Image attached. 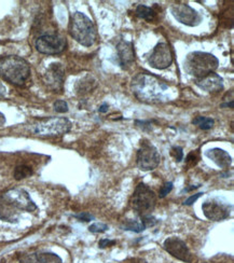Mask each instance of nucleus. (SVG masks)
<instances>
[{
  "instance_id": "1",
  "label": "nucleus",
  "mask_w": 234,
  "mask_h": 263,
  "mask_svg": "<svg viewBox=\"0 0 234 263\" xmlns=\"http://www.w3.org/2000/svg\"><path fill=\"white\" fill-rule=\"evenodd\" d=\"M37 205L31 200L28 192L23 189H13L0 198V219L7 222H17L24 211H35Z\"/></svg>"
},
{
  "instance_id": "2",
  "label": "nucleus",
  "mask_w": 234,
  "mask_h": 263,
  "mask_svg": "<svg viewBox=\"0 0 234 263\" xmlns=\"http://www.w3.org/2000/svg\"><path fill=\"white\" fill-rule=\"evenodd\" d=\"M132 91L141 100L160 101L168 86L153 75L139 74L132 81Z\"/></svg>"
},
{
  "instance_id": "3",
  "label": "nucleus",
  "mask_w": 234,
  "mask_h": 263,
  "mask_svg": "<svg viewBox=\"0 0 234 263\" xmlns=\"http://www.w3.org/2000/svg\"><path fill=\"white\" fill-rule=\"evenodd\" d=\"M0 77L11 85L22 87L30 77V66L26 60L16 55L0 57Z\"/></svg>"
},
{
  "instance_id": "4",
  "label": "nucleus",
  "mask_w": 234,
  "mask_h": 263,
  "mask_svg": "<svg viewBox=\"0 0 234 263\" xmlns=\"http://www.w3.org/2000/svg\"><path fill=\"white\" fill-rule=\"evenodd\" d=\"M68 30L74 39L83 47H92L97 41L95 24L82 12H75L72 15Z\"/></svg>"
},
{
  "instance_id": "5",
  "label": "nucleus",
  "mask_w": 234,
  "mask_h": 263,
  "mask_svg": "<svg viewBox=\"0 0 234 263\" xmlns=\"http://www.w3.org/2000/svg\"><path fill=\"white\" fill-rule=\"evenodd\" d=\"M218 65L219 61L214 54L195 51V52L188 54L183 68H185L188 75L194 77L195 80H198L215 73V70L218 68Z\"/></svg>"
},
{
  "instance_id": "6",
  "label": "nucleus",
  "mask_w": 234,
  "mask_h": 263,
  "mask_svg": "<svg viewBox=\"0 0 234 263\" xmlns=\"http://www.w3.org/2000/svg\"><path fill=\"white\" fill-rule=\"evenodd\" d=\"M72 130V122L67 118L52 117L38 122L35 124L34 133L42 137L62 136Z\"/></svg>"
},
{
  "instance_id": "7",
  "label": "nucleus",
  "mask_w": 234,
  "mask_h": 263,
  "mask_svg": "<svg viewBox=\"0 0 234 263\" xmlns=\"http://www.w3.org/2000/svg\"><path fill=\"white\" fill-rule=\"evenodd\" d=\"M132 207L141 216L150 215L156 207V196L147 184L139 183L131 200Z\"/></svg>"
},
{
  "instance_id": "8",
  "label": "nucleus",
  "mask_w": 234,
  "mask_h": 263,
  "mask_svg": "<svg viewBox=\"0 0 234 263\" xmlns=\"http://www.w3.org/2000/svg\"><path fill=\"white\" fill-rule=\"evenodd\" d=\"M35 47L41 54L56 55L64 52L67 47V41L59 34H47L38 38Z\"/></svg>"
},
{
  "instance_id": "9",
  "label": "nucleus",
  "mask_w": 234,
  "mask_h": 263,
  "mask_svg": "<svg viewBox=\"0 0 234 263\" xmlns=\"http://www.w3.org/2000/svg\"><path fill=\"white\" fill-rule=\"evenodd\" d=\"M161 156L154 145L143 143L137 152V166L144 172L154 171L160 164Z\"/></svg>"
},
{
  "instance_id": "10",
  "label": "nucleus",
  "mask_w": 234,
  "mask_h": 263,
  "mask_svg": "<svg viewBox=\"0 0 234 263\" xmlns=\"http://www.w3.org/2000/svg\"><path fill=\"white\" fill-rule=\"evenodd\" d=\"M148 62L155 69L163 70L168 68L173 63V53L168 44L165 42L157 43L148 57Z\"/></svg>"
},
{
  "instance_id": "11",
  "label": "nucleus",
  "mask_w": 234,
  "mask_h": 263,
  "mask_svg": "<svg viewBox=\"0 0 234 263\" xmlns=\"http://www.w3.org/2000/svg\"><path fill=\"white\" fill-rule=\"evenodd\" d=\"M170 12L177 21L187 26H198L202 22V16L199 12L186 3H176L172 5Z\"/></svg>"
},
{
  "instance_id": "12",
  "label": "nucleus",
  "mask_w": 234,
  "mask_h": 263,
  "mask_svg": "<svg viewBox=\"0 0 234 263\" xmlns=\"http://www.w3.org/2000/svg\"><path fill=\"white\" fill-rule=\"evenodd\" d=\"M163 247L169 255H172L176 259H178L182 262L192 261V255L190 250L187 247L186 243L180 240L179 237H168V239L164 241Z\"/></svg>"
},
{
  "instance_id": "13",
  "label": "nucleus",
  "mask_w": 234,
  "mask_h": 263,
  "mask_svg": "<svg viewBox=\"0 0 234 263\" xmlns=\"http://www.w3.org/2000/svg\"><path fill=\"white\" fill-rule=\"evenodd\" d=\"M202 209L207 219L213 221H221L230 216L229 205L221 203L218 200L206 201L202 205Z\"/></svg>"
},
{
  "instance_id": "14",
  "label": "nucleus",
  "mask_w": 234,
  "mask_h": 263,
  "mask_svg": "<svg viewBox=\"0 0 234 263\" xmlns=\"http://www.w3.org/2000/svg\"><path fill=\"white\" fill-rule=\"evenodd\" d=\"M118 60L120 66L124 69L131 67L135 62V51L134 46L131 41L120 40L117 46Z\"/></svg>"
},
{
  "instance_id": "15",
  "label": "nucleus",
  "mask_w": 234,
  "mask_h": 263,
  "mask_svg": "<svg viewBox=\"0 0 234 263\" xmlns=\"http://www.w3.org/2000/svg\"><path fill=\"white\" fill-rule=\"evenodd\" d=\"M195 85L205 92L217 93L224 88V79L219 75L212 73L204 78L195 80Z\"/></svg>"
},
{
  "instance_id": "16",
  "label": "nucleus",
  "mask_w": 234,
  "mask_h": 263,
  "mask_svg": "<svg viewBox=\"0 0 234 263\" xmlns=\"http://www.w3.org/2000/svg\"><path fill=\"white\" fill-rule=\"evenodd\" d=\"M64 81V68L62 64H51L46 73V82L48 86L53 89H61Z\"/></svg>"
},
{
  "instance_id": "17",
  "label": "nucleus",
  "mask_w": 234,
  "mask_h": 263,
  "mask_svg": "<svg viewBox=\"0 0 234 263\" xmlns=\"http://www.w3.org/2000/svg\"><path fill=\"white\" fill-rule=\"evenodd\" d=\"M205 156L221 169H228L232 163L229 153L220 148H213L205 152Z\"/></svg>"
},
{
  "instance_id": "18",
  "label": "nucleus",
  "mask_w": 234,
  "mask_h": 263,
  "mask_svg": "<svg viewBox=\"0 0 234 263\" xmlns=\"http://www.w3.org/2000/svg\"><path fill=\"white\" fill-rule=\"evenodd\" d=\"M135 12H136V15L139 18H142V20L148 21V22H153L156 20V11L153 8L147 7V5H144V4L137 5Z\"/></svg>"
},
{
  "instance_id": "19",
  "label": "nucleus",
  "mask_w": 234,
  "mask_h": 263,
  "mask_svg": "<svg viewBox=\"0 0 234 263\" xmlns=\"http://www.w3.org/2000/svg\"><path fill=\"white\" fill-rule=\"evenodd\" d=\"M35 256L39 263H63L61 257L53 253H38Z\"/></svg>"
},
{
  "instance_id": "20",
  "label": "nucleus",
  "mask_w": 234,
  "mask_h": 263,
  "mask_svg": "<svg viewBox=\"0 0 234 263\" xmlns=\"http://www.w3.org/2000/svg\"><path fill=\"white\" fill-rule=\"evenodd\" d=\"M121 228L125 231H132V232H135V233H141L145 230V227L142 221L133 220V219L125 220L122 223Z\"/></svg>"
},
{
  "instance_id": "21",
  "label": "nucleus",
  "mask_w": 234,
  "mask_h": 263,
  "mask_svg": "<svg viewBox=\"0 0 234 263\" xmlns=\"http://www.w3.org/2000/svg\"><path fill=\"white\" fill-rule=\"evenodd\" d=\"M192 123L194 125H198L201 130L203 131H208L211 130V128L214 127V124H215V121L214 119L212 118H208V117H202V115H200V117H197L195 119H193Z\"/></svg>"
},
{
  "instance_id": "22",
  "label": "nucleus",
  "mask_w": 234,
  "mask_h": 263,
  "mask_svg": "<svg viewBox=\"0 0 234 263\" xmlns=\"http://www.w3.org/2000/svg\"><path fill=\"white\" fill-rule=\"evenodd\" d=\"M33 175V170L27 165H18L14 170V178L16 180H22L24 178H27Z\"/></svg>"
},
{
  "instance_id": "23",
  "label": "nucleus",
  "mask_w": 234,
  "mask_h": 263,
  "mask_svg": "<svg viewBox=\"0 0 234 263\" xmlns=\"http://www.w3.org/2000/svg\"><path fill=\"white\" fill-rule=\"evenodd\" d=\"M107 230H108V226H107L106 223H102V222L93 223L88 227V231L92 233H103L106 232Z\"/></svg>"
},
{
  "instance_id": "24",
  "label": "nucleus",
  "mask_w": 234,
  "mask_h": 263,
  "mask_svg": "<svg viewBox=\"0 0 234 263\" xmlns=\"http://www.w3.org/2000/svg\"><path fill=\"white\" fill-rule=\"evenodd\" d=\"M54 110L59 113H65L68 111V104L65 100L59 99L54 102Z\"/></svg>"
},
{
  "instance_id": "25",
  "label": "nucleus",
  "mask_w": 234,
  "mask_h": 263,
  "mask_svg": "<svg viewBox=\"0 0 234 263\" xmlns=\"http://www.w3.org/2000/svg\"><path fill=\"white\" fill-rule=\"evenodd\" d=\"M141 221L143 222L145 229L150 228V227H154L157 223V220L156 219L155 217H153L151 215H146V216H142V219Z\"/></svg>"
},
{
  "instance_id": "26",
  "label": "nucleus",
  "mask_w": 234,
  "mask_h": 263,
  "mask_svg": "<svg viewBox=\"0 0 234 263\" xmlns=\"http://www.w3.org/2000/svg\"><path fill=\"white\" fill-rule=\"evenodd\" d=\"M170 156H172L176 162H180L183 159V151L181 147H173L170 150Z\"/></svg>"
},
{
  "instance_id": "27",
  "label": "nucleus",
  "mask_w": 234,
  "mask_h": 263,
  "mask_svg": "<svg viewBox=\"0 0 234 263\" xmlns=\"http://www.w3.org/2000/svg\"><path fill=\"white\" fill-rule=\"evenodd\" d=\"M173 190V182H166L164 183L162 185V188L160 189V192H159V196L161 198L165 197L168 193H170V191Z\"/></svg>"
},
{
  "instance_id": "28",
  "label": "nucleus",
  "mask_w": 234,
  "mask_h": 263,
  "mask_svg": "<svg viewBox=\"0 0 234 263\" xmlns=\"http://www.w3.org/2000/svg\"><path fill=\"white\" fill-rule=\"evenodd\" d=\"M198 160H199V156L197 155V152H191V153H189L187 159H186V163L188 166H194L195 164H197L198 162Z\"/></svg>"
},
{
  "instance_id": "29",
  "label": "nucleus",
  "mask_w": 234,
  "mask_h": 263,
  "mask_svg": "<svg viewBox=\"0 0 234 263\" xmlns=\"http://www.w3.org/2000/svg\"><path fill=\"white\" fill-rule=\"evenodd\" d=\"M20 263H39L36 259L35 254L31 255H25L20 259Z\"/></svg>"
},
{
  "instance_id": "30",
  "label": "nucleus",
  "mask_w": 234,
  "mask_h": 263,
  "mask_svg": "<svg viewBox=\"0 0 234 263\" xmlns=\"http://www.w3.org/2000/svg\"><path fill=\"white\" fill-rule=\"evenodd\" d=\"M75 217L77 218V219H79L80 221H84V222H88L94 219V217L88 213H81L79 215H76Z\"/></svg>"
},
{
  "instance_id": "31",
  "label": "nucleus",
  "mask_w": 234,
  "mask_h": 263,
  "mask_svg": "<svg viewBox=\"0 0 234 263\" xmlns=\"http://www.w3.org/2000/svg\"><path fill=\"white\" fill-rule=\"evenodd\" d=\"M204 193H202V192H200V193H197V194H194V195H191L189 198H187V200L185 201V205H188V206H190V205H192L193 203H195L198 201V198H200L202 195H203Z\"/></svg>"
},
{
  "instance_id": "32",
  "label": "nucleus",
  "mask_w": 234,
  "mask_h": 263,
  "mask_svg": "<svg viewBox=\"0 0 234 263\" xmlns=\"http://www.w3.org/2000/svg\"><path fill=\"white\" fill-rule=\"evenodd\" d=\"M116 242L115 241H109V240H100L98 243V246L100 248H106V247H110L112 245H115Z\"/></svg>"
},
{
  "instance_id": "33",
  "label": "nucleus",
  "mask_w": 234,
  "mask_h": 263,
  "mask_svg": "<svg viewBox=\"0 0 234 263\" xmlns=\"http://www.w3.org/2000/svg\"><path fill=\"white\" fill-rule=\"evenodd\" d=\"M7 95V88L3 86V83L0 81V99H2Z\"/></svg>"
},
{
  "instance_id": "34",
  "label": "nucleus",
  "mask_w": 234,
  "mask_h": 263,
  "mask_svg": "<svg viewBox=\"0 0 234 263\" xmlns=\"http://www.w3.org/2000/svg\"><path fill=\"white\" fill-rule=\"evenodd\" d=\"M98 111H99L100 113H106L107 111H108V105H107V104H103L102 106L99 107Z\"/></svg>"
},
{
  "instance_id": "35",
  "label": "nucleus",
  "mask_w": 234,
  "mask_h": 263,
  "mask_svg": "<svg viewBox=\"0 0 234 263\" xmlns=\"http://www.w3.org/2000/svg\"><path fill=\"white\" fill-rule=\"evenodd\" d=\"M5 123V118H4V115L0 112V126L3 125Z\"/></svg>"
},
{
  "instance_id": "36",
  "label": "nucleus",
  "mask_w": 234,
  "mask_h": 263,
  "mask_svg": "<svg viewBox=\"0 0 234 263\" xmlns=\"http://www.w3.org/2000/svg\"><path fill=\"white\" fill-rule=\"evenodd\" d=\"M221 107H230V108H233V100H231L230 102H226V104H223V105H221Z\"/></svg>"
}]
</instances>
